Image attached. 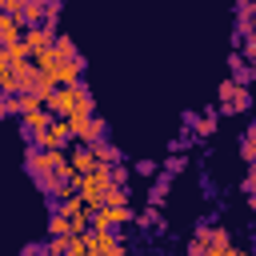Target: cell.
Here are the masks:
<instances>
[{"instance_id":"obj_39","label":"cell","mask_w":256,"mask_h":256,"mask_svg":"<svg viewBox=\"0 0 256 256\" xmlns=\"http://www.w3.org/2000/svg\"><path fill=\"white\" fill-rule=\"evenodd\" d=\"M248 60H252V68H256V52H252V56H248Z\"/></svg>"},{"instance_id":"obj_20","label":"cell","mask_w":256,"mask_h":256,"mask_svg":"<svg viewBox=\"0 0 256 256\" xmlns=\"http://www.w3.org/2000/svg\"><path fill=\"white\" fill-rule=\"evenodd\" d=\"M44 256H68V236H52L44 244Z\"/></svg>"},{"instance_id":"obj_2","label":"cell","mask_w":256,"mask_h":256,"mask_svg":"<svg viewBox=\"0 0 256 256\" xmlns=\"http://www.w3.org/2000/svg\"><path fill=\"white\" fill-rule=\"evenodd\" d=\"M76 96H80V84H60V88L44 100V108H48L52 116H68V112L76 108Z\"/></svg>"},{"instance_id":"obj_33","label":"cell","mask_w":256,"mask_h":256,"mask_svg":"<svg viewBox=\"0 0 256 256\" xmlns=\"http://www.w3.org/2000/svg\"><path fill=\"white\" fill-rule=\"evenodd\" d=\"M136 172H144V176H156V164H152V160H140V164H136Z\"/></svg>"},{"instance_id":"obj_36","label":"cell","mask_w":256,"mask_h":256,"mask_svg":"<svg viewBox=\"0 0 256 256\" xmlns=\"http://www.w3.org/2000/svg\"><path fill=\"white\" fill-rule=\"evenodd\" d=\"M228 248H232V244H228ZM228 248H212V244H208V256H224Z\"/></svg>"},{"instance_id":"obj_27","label":"cell","mask_w":256,"mask_h":256,"mask_svg":"<svg viewBox=\"0 0 256 256\" xmlns=\"http://www.w3.org/2000/svg\"><path fill=\"white\" fill-rule=\"evenodd\" d=\"M236 16H240V20H252V16H256V0H240V4H236Z\"/></svg>"},{"instance_id":"obj_1","label":"cell","mask_w":256,"mask_h":256,"mask_svg":"<svg viewBox=\"0 0 256 256\" xmlns=\"http://www.w3.org/2000/svg\"><path fill=\"white\" fill-rule=\"evenodd\" d=\"M216 96H220V108H224V116H236V112H244V108L252 104L248 88H244V84H236V80H220Z\"/></svg>"},{"instance_id":"obj_28","label":"cell","mask_w":256,"mask_h":256,"mask_svg":"<svg viewBox=\"0 0 256 256\" xmlns=\"http://www.w3.org/2000/svg\"><path fill=\"white\" fill-rule=\"evenodd\" d=\"M4 116H16V96H4V92H0V120H4Z\"/></svg>"},{"instance_id":"obj_3","label":"cell","mask_w":256,"mask_h":256,"mask_svg":"<svg viewBox=\"0 0 256 256\" xmlns=\"http://www.w3.org/2000/svg\"><path fill=\"white\" fill-rule=\"evenodd\" d=\"M88 256H124V244L116 240V232H88Z\"/></svg>"},{"instance_id":"obj_6","label":"cell","mask_w":256,"mask_h":256,"mask_svg":"<svg viewBox=\"0 0 256 256\" xmlns=\"http://www.w3.org/2000/svg\"><path fill=\"white\" fill-rule=\"evenodd\" d=\"M228 68H232V80H236V84H244V88L256 80V68H252L240 52H232V56H228Z\"/></svg>"},{"instance_id":"obj_15","label":"cell","mask_w":256,"mask_h":256,"mask_svg":"<svg viewBox=\"0 0 256 256\" xmlns=\"http://www.w3.org/2000/svg\"><path fill=\"white\" fill-rule=\"evenodd\" d=\"M92 152H96V164H120V148H112L108 140H100V144H92Z\"/></svg>"},{"instance_id":"obj_19","label":"cell","mask_w":256,"mask_h":256,"mask_svg":"<svg viewBox=\"0 0 256 256\" xmlns=\"http://www.w3.org/2000/svg\"><path fill=\"white\" fill-rule=\"evenodd\" d=\"M32 144H36V148H64V144L52 136V124H48V128H40V132L32 136Z\"/></svg>"},{"instance_id":"obj_38","label":"cell","mask_w":256,"mask_h":256,"mask_svg":"<svg viewBox=\"0 0 256 256\" xmlns=\"http://www.w3.org/2000/svg\"><path fill=\"white\" fill-rule=\"evenodd\" d=\"M224 256H248V252H240V248H228V252H224Z\"/></svg>"},{"instance_id":"obj_34","label":"cell","mask_w":256,"mask_h":256,"mask_svg":"<svg viewBox=\"0 0 256 256\" xmlns=\"http://www.w3.org/2000/svg\"><path fill=\"white\" fill-rule=\"evenodd\" d=\"M40 252H44V244H28V248H24L20 256H40Z\"/></svg>"},{"instance_id":"obj_25","label":"cell","mask_w":256,"mask_h":256,"mask_svg":"<svg viewBox=\"0 0 256 256\" xmlns=\"http://www.w3.org/2000/svg\"><path fill=\"white\" fill-rule=\"evenodd\" d=\"M136 224H144V228H164V220H160V208H148V212H140V216H136Z\"/></svg>"},{"instance_id":"obj_35","label":"cell","mask_w":256,"mask_h":256,"mask_svg":"<svg viewBox=\"0 0 256 256\" xmlns=\"http://www.w3.org/2000/svg\"><path fill=\"white\" fill-rule=\"evenodd\" d=\"M0 68H8V44H0Z\"/></svg>"},{"instance_id":"obj_14","label":"cell","mask_w":256,"mask_h":256,"mask_svg":"<svg viewBox=\"0 0 256 256\" xmlns=\"http://www.w3.org/2000/svg\"><path fill=\"white\" fill-rule=\"evenodd\" d=\"M196 236H200L204 244H212V248H228V244H232V240H228V228H208V224H200Z\"/></svg>"},{"instance_id":"obj_9","label":"cell","mask_w":256,"mask_h":256,"mask_svg":"<svg viewBox=\"0 0 256 256\" xmlns=\"http://www.w3.org/2000/svg\"><path fill=\"white\" fill-rule=\"evenodd\" d=\"M104 132H108V124H104L100 116H92V120H88V124H84V128L76 132V140L92 148V144H100V140H104Z\"/></svg>"},{"instance_id":"obj_24","label":"cell","mask_w":256,"mask_h":256,"mask_svg":"<svg viewBox=\"0 0 256 256\" xmlns=\"http://www.w3.org/2000/svg\"><path fill=\"white\" fill-rule=\"evenodd\" d=\"M104 204H128V188H124V184H112V188L104 192Z\"/></svg>"},{"instance_id":"obj_41","label":"cell","mask_w":256,"mask_h":256,"mask_svg":"<svg viewBox=\"0 0 256 256\" xmlns=\"http://www.w3.org/2000/svg\"><path fill=\"white\" fill-rule=\"evenodd\" d=\"M252 132H256V128H252Z\"/></svg>"},{"instance_id":"obj_21","label":"cell","mask_w":256,"mask_h":256,"mask_svg":"<svg viewBox=\"0 0 256 256\" xmlns=\"http://www.w3.org/2000/svg\"><path fill=\"white\" fill-rule=\"evenodd\" d=\"M240 156H244L248 164H256V132H252V128H248V136L240 140Z\"/></svg>"},{"instance_id":"obj_13","label":"cell","mask_w":256,"mask_h":256,"mask_svg":"<svg viewBox=\"0 0 256 256\" xmlns=\"http://www.w3.org/2000/svg\"><path fill=\"white\" fill-rule=\"evenodd\" d=\"M68 160H72V168H76V172H80V176H84V172H92V168H96V152H92V148H88V144H80V148H76V152H72V156H68Z\"/></svg>"},{"instance_id":"obj_26","label":"cell","mask_w":256,"mask_h":256,"mask_svg":"<svg viewBox=\"0 0 256 256\" xmlns=\"http://www.w3.org/2000/svg\"><path fill=\"white\" fill-rule=\"evenodd\" d=\"M68 256H88V232L84 236H68Z\"/></svg>"},{"instance_id":"obj_12","label":"cell","mask_w":256,"mask_h":256,"mask_svg":"<svg viewBox=\"0 0 256 256\" xmlns=\"http://www.w3.org/2000/svg\"><path fill=\"white\" fill-rule=\"evenodd\" d=\"M48 236H72V220H68V212L56 204L52 208V216H48Z\"/></svg>"},{"instance_id":"obj_23","label":"cell","mask_w":256,"mask_h":256,"mask_svg":"<svg viewBox=\"0 0 256 256\" xmlns=\"http://www.w3.org/2000/svg\"><path fill=\"white\" fill-rule=\"evenodd\" d=\"M52 136H56L60 144H68V140H72V128H68V120H64V116H56V120H52Z\"/></svg>"},{"instance_id":"obj_30","label":"cell","mask_w":256,"mask_h":256,"mask_svg":"<svg viewBox=\"0 0 256 256\" xmlns=\"http://www.w3.org/2000/svg\"><path fill=\"white\" fill-rule=\"evenodd\" d=\"M164 168H168V176H176V172H180V168H184V156H172V160H168V164H164Z\"/></svg>"},{"instance_id":"obj_10","label":"cell","mask_w":256,"mask_h":256,"mask_svg":"<svg viewBox=\"0 0 256 256\" xmlns=\"http://www.w3.org/2000/svg\"><path fill=\"white\" fill-rule=\"evenodd\" d=\"M32 64H36V72H44V76H56V68H60V56H56V48H40V52H32Z\"/></svg>"},{"instance_id":"obj_29","label":"cell","mask_w":256,"mask_h":256,"mask_svg":"<svg viewBox=\"0 0 256 256\" xmlns=\"http://www.w3.org/2000/svg\"><path fill=\"white\" fill-rule=\"evenodd\" d=\"M188 256H208V244H204L200 236H192V240H188Z\"/></svg>"},{"instance_id":"obj_40","label":"cell","mask_w":256,"mask_h":256,"mask_svg":"<svg viewBox=\"0 0 256 256\" xmlns=\"http://www.w3.org/2000/svg\"><path fill=\"white\" fill-rule=\"evenodd\" d=\"M40 256H44V252H40Z\"/></svg>"},{"instance_id":"obj_16","label":"cell","mask_w":256,"mask_h":256,"mask_svg":"<svg viewBox=\"0 0 256 256\" xmlns=\"http://www.w3.org/2000/svg\"><path fill=\"white\" fill-rule=\"evenodd\" d=\"M52 48H56L60 64H64V60H76V56H80V52H76V44H72V36H64V32L56 36V44H52Z\"/></svg>"},{"instance_id":"obj_5","label":"cell","mask_w":256,"mask_h":256,"mask_svg":"<svg viewBox=\"0 0 256 256\" xmlns=\"http://www.w3.org/2000/svg\"><path fill=\"white\" fill-rule=\"evenodd\" d=\"M36 180V188L44 192V196H52V200H60L64 192H68V180L60 176V172H40V176H32Z\"/></svg>"},{"instance_id":"obj_32","label":"cell","mask_w":256,"mask_h":256,"mask_svg":"<svg viewBox=\"0 0 256 256\" xmlns=\"http://www.w3.org/2000/svg\"><path fill=\"white\" fill-rule=\"evenodd\" d=\"M244 192H256V168L248 164V176H244Z\"/></svg>"},{"instance_id":"obj_11","label":"cell","mask_w":256,"mask_h":256,"mask_svg":"<svg viewBox=\"0 0 256 256\" xmlns=\"http://www.w3.org/2000/svg\"><path fill=\"white\" fill-rule=\"evenodd\" d=\"M80 72H84V56L64 60V64L56 68V84H80Z\"/></svg>"},{"instance_id":"obj_22","label":"cell","mask_w":256,"mask_h":256,"mask_svg":"<svg viewBox=\"0 0 256 256\" xmlns=\"http://www.w3.org/2000/svg\"><path fill=\"white\" fill-rule=\"evenodd\" d=\"M192 128H196V136H212L216 132V116H196Z\"/></svg>"},{"instance_id":"obj_7","label":"cell","mask_w":256,"mask_h":256,"mask_svg":"<svg viewBox=\"0 0 256 256\" xmlns=\"http://www.w3.org/2000/svg\"><path fill=\"white\" fill-rule=\"evenodd\" d=\"M16 40H24V24L12 12H0V44H16Z\"/></svg>"},{"instance_id":"obj_37","label":"cell","mask_w":256,"mask_h":256,"mask_svg":"<svg viewBox=\"0 0 256 256\" xmlns=\"http://www.w3.org/2000/svg\"><path fill=\"white\" fill-rule=\"evenodd\" d=\"M248 208H252V212H256V192H248Z\"/></svg>"},{"instance_id":"obj_17","label":"cell","mask_w":256,"mask_h":256,"mask_svg":"<svg viewBox=\"0 0 256 256\" xmlns=\"http://www.w3.org/2000/svg\"><path fill=\"white\" fill-rule=\"evenodd\" d=\"M164 196H168V172H164V176H156V184L148 188V200H152V208H160V204H164Z\"/></svg>"},{"instance_id":"obj_31","label":"cell","mask_w":256,"mask_h":256,"mask_svg":"<svg viewBox=\"0 0 256 256\" xmlns=\"http://www.w3.org/2000/svg\"><path fill=\"white\" fill-rule=\"evenodd\" d=\"M112 180L124 184V180H128V168H124V164H112Z\"/></svg>"},{"instance_id":"obj_8","label":"cell","mask_w":256,"mask_h":256,"mask_svg":"<svg viewBox=\"0 0 256 256\" xmlns=\"http://www.w3.org/2000/svg\"><path fill=\"white\" fill-rule=\"evenodd\" d=\"M52 120H56V116H52V112H48V108L40 104V108L24 112V132H28V136H36V132H40V128H48Z\"/></svg>"},{"instance_id":"obj_4","label":"cell","mask_w":256,"mask_h":256,"mask_svg":"<svg viewBox=\"0 0 256 256\" xmlns=\"http://www.w3.org/2000/svg\"><path fill=\"white\" fill-rule=\"evenodd\" d=\"M56 24H36V28H24V44H28V52H40V48H52L56 44Z\"/></svg>"},{"instance_id":"obj_18","label":"cell","mask_w":256,"mask_h":256,"mask_svg":"<svg viewBox=\"0 0 256 256\" xmlns=\"http://www.w3.org/2000/svg\"><path fill=\"white\" fill-rule=\"evenodd\" d=\"M20 60H32V52H28V44H24V40L8 44V68H12V64H20Z\"/></svg>"}]
</instances>
